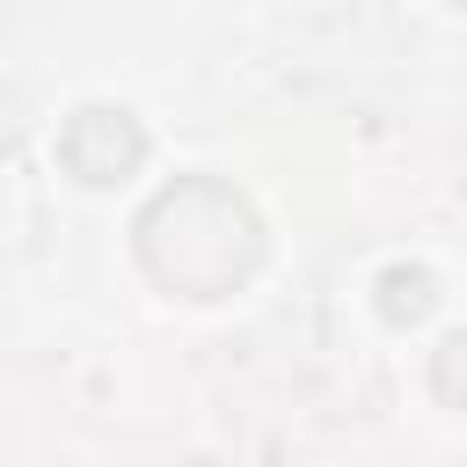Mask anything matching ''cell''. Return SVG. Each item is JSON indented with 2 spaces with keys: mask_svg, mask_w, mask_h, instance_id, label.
<instances>
[{
  "mask_svg": "<svg viewBox=\"0 0 467 467\" xmlns=\"http://www.w3.org/2000/svg\"><path fill=\"white\" fill-rule=\"evenodd\" d=\"M131 255H139V270L168 299H234L263 270L270 234H263L255 204L234 182H219V175H175L139 212Z\"/></svg>",
  "mask_w": 467,
  "mask_h": 467,
  "instance_id": "obj_1",
  "label": "cell"
},
{
  "mask_svg": "<svg viewBox=\"0 0 467 467\" xmlns=\"http://www.w3.org/2000/svg\"><path fill=\"white\" fill-rule=\"evenodd\" d=\"M146 153H153L146 124L131 109H117V102H88V109H73L58 124V168L73 182H88V190H109V182L139 175Z\"/></svg>",
  "mask_w": 467,
  "mask_h": 467,
  "instance_id": "obj_2",
  "label": "cell"
}]
</instances>
